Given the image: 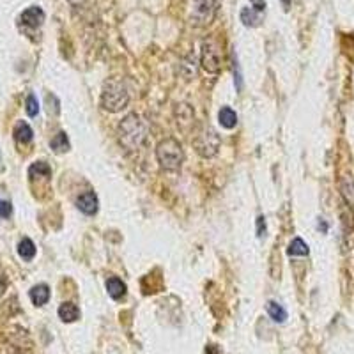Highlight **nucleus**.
I'll use <instances>...</instances> for the list:
<instances>
[{"label": "nucleus", "instance_id": "obj_1", "mask_svg": "<svg viewBox=\"0 0 354 354\" xmlns=\"http://www.w3.org/2000/svg\"><path fill=\"white\" fill-rule=\"evenodd\" d=\"M147 137V126L140 115L129 114L119 124V138L128 151H137Z\"/></svg>", "mask_w": 354, "mask_h": 354}, {"label": "nucleus", "instance_id": "obj_2", "mask_svg": "<svg viewBox=\"0 0 354 354\" xmlns=\"http://www.w3.org/2000/svg\"><path fill=\"white\" fill-rule=\"evenodd\" d=\"M129 101V92L126 83L121 78H110L105 83L101 92V106L110 114L121 112L122 108L128 106Z\"/></svg>", "mask_w": 354, "mask_h": 354}, {"label": "nucleus", "instance_id": "obj_3", "mask_svg": "<svg viewBox=\"0 0 354 354\" xmlns=\"http://www.w3.org/2000/svg\"><path fill=\"white\" fill-rule=\"evenodd\" d=\"M158 163L163 170L166 172H176L181 169L182 160H184V153H182V145L179 144L176 138H165L158 144L156 149Z\"/></svg>", "mask_w": 354, "mask_h": 354}, {"label": "nucleus", "instance_id": "obj_4", "mask_svg": "<svg viewBox=\"0 0 354 354\" xmlns=\"http://www.w3.org/2000/svg\"><path fill=\"white\" fill-rule=\"evenodd\" d=\"M200 64L211 74H218L221 71V64H223V51H221V45L218 43V39L208 38V39L202 41Z\"/></svg>", "mask_w": 354, "mask_h": 354}, {"label": "nucleus", "instance_id": "obj_5", "mask_svg": "<svg viewBox=\"0 0 354 354\" xmlns=\"http://www.w3.org/2000/svg\"><path fill=\"white\" fill-rule=\"evenodd\" d=\"M195 151L200 154L202 158H214L220 149V135L216 133L209 124L200 126L193 138Z\"/></svg>", "mask_w": 354, "mask_h": 354}, {"label": "nucleus", "instance_id": "obj_6", "mask_svg": "<svg viewBox=\"0 0 354 354\" xmlns=\"http://www.w3.org/2000/svg\"><path fill=\"white\" fill-rule=\"evenodd\" d=\"M218 4L216 0H193L192 7V16L190 22L195 27H206L216 16Z\"/></svg>", "mask_w": 354, "mask_h": 354}, {"label": "nucleus", "instance_id": "obj_7", "mask_svg": "<svg viewBox=\"0 0 354 354\" xmlns=\"http://www.w3.org/2000/svg\"><path fill=\"white\" fill-rule=\"evenodd\" d=\"M43 22H45V11L38 6L25 9L20 16V23L23 27H29V29H38V27L43 25Z\"/></svg>", "mask_w": 354, "mask_h": 354}, {"label": "nucleus", "instance_id": "obj_8", "mask_svg": "<svg viewBox=\"0 0 354 354\" xmlns=\"http://www.w3.org/2000/svg\"><path fill=\"white\" fill-rule=\"evenodd\" d=\"M77 206H78V209H80L83 214H87V216H92V214H96L98 208H99L96 193H94V192L82 193L80 197L77 198Z\"/></svg>", "mask_w": 354, "mask_h": 354}, {"label": "nucleus", "instance_id": "obj_9", "mask_svg": "<svg viewBox=\"0 0 354 354\" xmlns=\"http://www.w3.org/2000/svg\"><path fill=\"white\" fill-rule=\"evenodd\" d=\"M106 290H108L110 297L112 300H122V297L126 296V284L121 280V278L117 276H112L106 280Z\"/></svg>", "mask_w": 354, "mask_h": 354}, {"label": "nucleus", "instance_id": "obj_10", "mask_svg": "<svg viewBox=\"0 0 354 354\" xmlns=\"http://www.w3.org/2000/svg\"><path fill=\"white\" fill-rule=\"evenodd\" d=\"M30 300H32V303L35 306L46 305V303H48V300H50V287L46 284L34 285V287L30 289Z\"/></svg>", "mask_w": 354, "mask_h": 354}, {"label": "nucleus", "instance_id": "obj_11", "mask_svg": "<svg viewBox=\"0 0 354 354\" xmlns=\"http://www.w3.org/2000/svg\"><path fill=\"white\" fill-rule=\"evenodd\" d=\"M59 317H61L62 322H74L80 317V310H78V306L74 303H62L59 306Z\"/></svg>", "mask_w": 354, "mask_h": 354}, {"label": "nucleus", "instance_id": "obj_12", "mask_svg": "<svg viewBox=\"0 0 354 354\" xmlns=\"http://www.w3.org/2000/svg\"><path fill=\"white\" fill-rule=\"evenodd\" d=\"M218 119H220V124L227 129L236 128V124H237V114L234 112L230 106H223V108L218 112Z\"/></svg>", "mask_w": 354, "mask_h": 354}, {"label": "nucleus", "instance_id": "obj_13", "mask_svg": "<svg viewBox=\"0 0 354 354\" xmlns=\"http://www.w3.org/2000/svg\"><path fill=\"white\" fill-rule=\"evenodd\" d=\"M32 128H30L27 122L20 121L16 124V128H14V138L20 142V144H29L30 140H32Z\"/></svg>", "mask_w": 354, "mask_h": 354}, {"label": "nucleus", "instance_id": "obj_14", "mask_svg": "<svg viewBox=\"0 0 354 354\" xmlns=\"http://www.w3.org/2000/svg\"><path fill=\"white\" fill-rule=\"evenodd\" d=\"M18 255L23 258V260H32L35 257V245L29 237H23L18 245Z\"/></svg>", "mask_w": 354, "mask_h": 354}, {"label": "nucleus", "instance_id": "obj_15", "mask_svg": "<svg viewBox=\"0 0 354 354\" xmlns=\"http://www.w3.org/2000/svg\"><path fill=\"white\" fill-rule=\"evenodd\" d=\"M241 22L245 27H258L260 25V16L255 9H250V7H243L241 9Z\"/></svg>", "mask_w": 354, "mask_h": 354}, {"label": "nucleus", "instance_id": "obj_16", "mask_svg": "<svg viewBox=\"0 0 354 354\" xmlns=\"http://www.w3.org/2000/svg\"><path fill=\"white\" fill-rule=\"evenodd\" d=\"M50 145H51V149H53L57 154H61V153H66V151H69V140H67V137H66L64 131H61V133L55 135V137L51 138Z\"/></svg>", "mask_w": 354, "mask_h": 354}, {"label": "nucleus", "instance_id": "obj_17", "mask_svg": "<svg viewBox=\"0 0 354 354\" xmlns=\"http://www.w3.org/2000/svg\"><path fill=\"white\" fill-rule=\"evenodd\" d=\"M268 313L274 322H285V319H287L285 308L282 305H278L276 301H269L268 303Z\"/></svg>", "mask_w": 354, "mask_h": 354}, {"label": "nucleus", "instance_id": "obj_18", "mask_svg": "<svg viewBox=\"0 0 354 354\" xmlns=\"http://www.w3.org/2000/svg\"><path fill=\"white\" fill-rule=\"evenodd\" d=\"M287 253L289 255H301V257L308 255V245L301 237H294L287 248Z\"/></svg>", "mask_w": 354, "mask_h": 354}, {"label": "nucleus", "instance_id": "obj_19", "mask_svg": "<svg viewBox=\"0 0 354 354\" xmlns=\"http://www.w3.org/2000/svg\"><path fill=\"white\" fill-rule=\"evenodd\" d=\"M29 174H30V177H35V176H38V177H50L51 176V169L46 165L45 161H38L29 169Z\"/></svg>", "mask_w": 354, "mask_h": 354}, {"label": "nucleus", "instance_id": "obj_20", "mask_svg": "<svg viewBox=\"0 0 354 354\" xmlns=\"http://www.w3.org/2000/svg\"><path fill=\"white\" fill-rule=\"evenodd\" d=\"M25 106H27V114H29L30 117H35V115L39 114V103H38V98H35L34 94H29V96H27Z\"/></svg>", "mask_w": 354, "mask_h": 354}, {"label": "nucleus", "instance_id": "obj_21", "mask_svg": "<svg viewBox=\"0 0 354 354\" xmlns=\"http://www.w3.org/2000/svg\"><path fill=\"white\" fill-rule=\"evenodd\" d=\"M11 213H13V208L9 202H0V218H9Z\"/></svg>", "mask_w": 354, "mask_h": 354}, {"label": "nucleus", "instance_id": "obj_22", "mask_svg": "<svg viewBox=\"0 0 354 354\" xmlns=\"http://www.w3.org/2000/svg\"><path fill=\"white\" fill-rule=\"evenodd\" d=\"M266 234V218L264 216H258L257 218V236L262 237Z\"/></svg>", "mask_w": 354, "mask_h": 354}, {"label": "nucleus", "instance_id": "obj_23", "mask_svg": "<svg viewBox=\"0 0 354 354\" xmlns=\"http://www.w3.org/2000/svg\"><path fill=\"white\" fill-rule=\"evenodd\" d=\"M252 2V7L257 11V13H260V11L266 9V0H250Z\"/></svg>", "mask_w": 354, "mask_h": 354}, {"label": "nucleus", "instance_id": "obj_24", "mask_svg": "<svg viewBox=\"0 0 354 354\" xmlns=\"http://www.w3.org/2000/svg\"><path fill=\"white\" fill-rule=\"evenodd\" d=\"M67 2H69L71 6H74V7H77V6H82V4H85L87 0H67Z\"/></svg>", "mask_w": 354, "mask_h": 354}, {"label": "nucleus", "instance_id": "obj_25", "mask_svg": "<svg viewBox=\"0 0 354 354\" xmlns=\"http://www.w3.org/2000/svg\"><path fill=\"white\" fill-rule=\"evenodd\" d=\"M282 4H284V7H285V9H289V6H290V0H282Z\"/></svg>", "mask_w": 354, "mask_h": 354}]
</instances>
